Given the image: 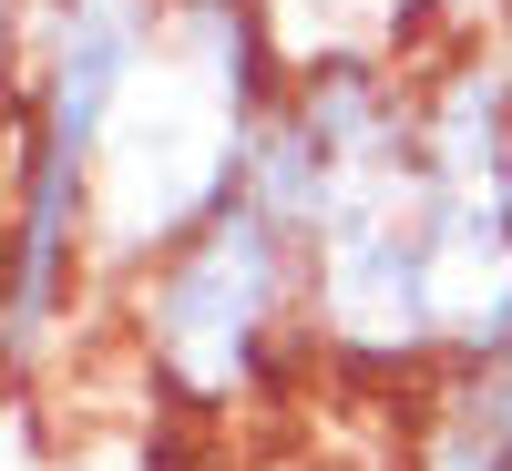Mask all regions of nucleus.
<instances>
[{
    "label": "nucleus",
    "instance_id": "obj_1",
    "mask_svg": "<svg viewBox=\"0 0 512 471\" xmlns=\"http://www.w3.org/2000/svg\"><path fill=\"white\" fill-rule=\"evenodd\" d=\"M287 52H277V11L267 0H164V41L134 72L113 134H103V175H93V256H103V297L134 287L154 256H175L205 216H226L246 195L256 134L287 103Z\"/></svg>",
    "mask_w": 512,
    "mask_h": 471
},
{
    "label": "nucleus",
    "instance_id": "obj_2",
    "mask_svg": "<svg viewBox=\"0 0 512 471\" xmlns=\"http://www.w3.org/2000/svg\"><path fill=\"white\" fill-rule=\"evenodd\" d=\"M123 349L154 379L175 420H246L256 400H287L318 369L308 349V246L256 195L205 216L175 256H154L134 287H113Z\"/></svg>",
    "mask_w": 512,
    "mask_h": 471
},
{
    "label": "nucleus",
    "instance_id": "obj_3",
    "mask_svg": "<svg viewBox=\"0 0 512 471\" xmlns=\"http://www.w3.org/2000/svg\"><path fill=\"white\" fill-rule=\"evenodd\" d=\"M93 287H103L93 164L11 134V175H0V379H41L52 359H72Z\"/></svg>",
    "mask_w": 512,
    "mask_h": 471
},
{
    "label": "nucleus",
    "instance_id": "obj_4",
    "mask_svg": "<svg viewBox=\"0 0 512 471\" xmlns=\"http://www.w3.org/2000/svg\"><path fill=\"white\" fill-rule=\"evenodd\" d=\"M410 471H512V349L441 359V379L400 420Z\"/></svg>",
    "mask_w": 512,
    "mask_h": 471
},
{
    "label": "nucleus",
    "instance_id": "obj_5",
    "mask_svg": "<svg viewBox=\"0 0 512 471\" xmlns=\"http://www.w3.org/2000/svg\"><path fill=\"white\" fill-rule=\"evenodd\" d=\"M21 93H31V0H0V175H11Z\"/></svg>",
    "mask_w": 512,
    "mask_h": 471
}]
</instances>
